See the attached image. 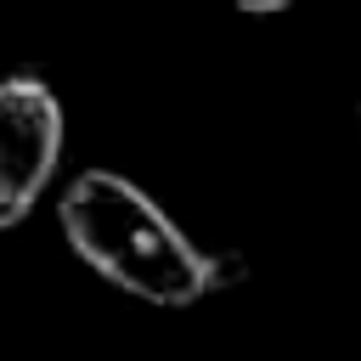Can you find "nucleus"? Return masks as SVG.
<instances>
[{
    "mask_svg": "<svg viewBox=\"0 0 361 361\" xmlns=\"http://www.w3.org/2000/svg\"><path fill=\"white\" fill-rule=\"evenodd\" d=\"M237 11H248V17H271V11H288L293 0H231Z\"/></svg>",
    "mask_w": 361,
    "mask_h": 361,
    "instance_id": "obj_3",
    "label": "nucleus"
},
{
    "mask_svg": "<svg viewBox=\"0 0 361 361\" xmlns=\"http://www.w3.org/2000/svg\"><path fill=\"white\" fill-rule=\"evenodd\" d=\"M68 248L107 276L118 293H135L164 310H186L203 293L237 288L248 276L243 254H203L135 180L113 169H85L56 203Z\"/></svg>",
    "mask_w": 361,
    "mask_h": 361,
    "instance_id": "obj_1",
    "label": "nucleus"
},
{
    "mask_svg": "<svg viewBox=\"0 0 361 361\" xmlns=\"http://www.w3.org/2000/svg\"><path fill=\"white\" fill-rule=\"evenodd\" d=\"M62 158V102L45 73L0 79V231L23 226Z\"/></svg>",
    "mask_w": 361,
    "mask_h": 361,
    "instance_id": "obj_2",
    "label": "nucleus"
}]
</instances>
